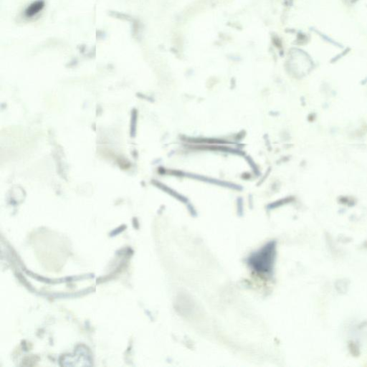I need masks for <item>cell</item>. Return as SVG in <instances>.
<instances>
[{"mask_svg": "<svg viewBox=\"0 0 367 367\" xmlns=\"http://www.w3.org/2000/svg\"><path fill=\"white\" fill-rule=\"evenodd\" d=\"M275 257V247L270 243L256 253L250 260V264L255 270L261 273H269L273 268Z\"/></svg>", "mask_w": 367, "mask_h": 367, "instance_id": "1", "label": "cell"}, {"mask_svg": "<svg viewBox=\"0 0 367 367\" xmlns=\"http://www.w3.org/2000/svg\"><path fill=\"white\" fill-rule=\"evenodd\" d=\"M44 7V2H36L28 7L25 10V15L27 17H32L38 14Z\"/></svg>", "mask_w": 367, "mask_h": 367, "instance_id": "2", "label": "cell"}]
</instances>
